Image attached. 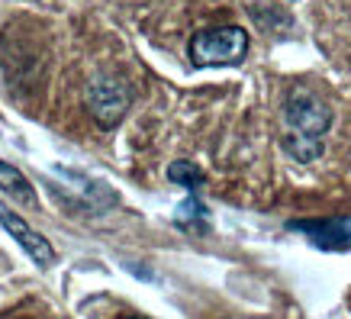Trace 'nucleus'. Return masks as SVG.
Segmentation results:
<instances>
[{
	"instance_id": "nucleus-1",
	"label": "nucleus",
	"mask_w": 351,
	"mask_h": 319,
	"mask_svg": "<svg viewBox=\"0 0 351 319\" xmlns=\"http://www.w3.org/2000/svg\"><path fill=\"white\" fill-rule=\"evenodd\" d=\"M284 123H287V136H284V149L290 158L313 161L322 152V136L332 126V110L322 104L316 94L309 91H293L284 104Z\"/></svg>"
},
{
	"instance_id": "nucleus-4",
	"label": "nucleus",
	"mask_w": 351,
	"mask_h": 319,
	"mask_svg": "<svg viewBox=\"0 0 351 319\" xmlns=\"http://www.w3.org/2000/svg\"><path fill=\"white\" fill-rule=\"evenodd\" d=\"M290 233H300L322 252H351V216H326V220H290Z\"/></svg>"
},
{
	"instance_id": "nucleus-8",
	"label": "nucleus",
	"mask_w": 351,
	"mask_h": 319,
	"mask_svg": "<svg viewBox=\"0 0 351 319\" xmlns=\"http://www.w3.org/2000/svg\"><path fill=\"white\" fill-rule=\"evenodd\" d=\"M168 178L174 184H184L187 187V193H197L203 184V174L197 171V165H191V161H174L168 168Z\"/></svg>"
},
{
	"instance_id": "nucleus-5",
	"label": "nucleus",
	"mask_w": 351,
	"mask_h": 319,
	"mask_svg": "<svg viewBox=\"0 0 351 319\" xmlns=\"http://www.w3.org/2000/svg\"><path fill=\"white\" fill-rule=\"evenodd\" d=\"M0 226H3L13 239H16V245H20L23 252H26V255H29L39 268L55 265V248L49 245V239L36 233V229H32L26 220H20L13 210H7L3 203H0Z\"/></svg>"
},
{
	"instance_id": "nucleus-2",
	"label": "nucleus",
	"mask_w": 351,
	"mask_h": 319,
	"mask_svg": "<svg viewBox=\"0 0 351 319\" xmlns=\"http://www.w3.org/2000/svg\"><path fill=\"white\" fill-rule=\"evenodd\" d=\"M193 68H229L242 64L248 55V32L242 26H210L193 32L187 45Z\"/></svg>"
},
{
	"instance_id": "nucleus-7",
	"label": "nucleus",
	"mask_w": 351,
	"mask_h": 319,
	"mask_svg": "<svg viewBox=\"0 0 351 319\" xmlns=\"http://www.w3.org/2000/svg\"><path fill=\"white\" fill-rule=\"evenodd\" d=\"M174 220L181 229H191V233H206V220H210V213L203 206L200 193H187V200L181 203V210L174 213Z\"/></svg>"
},
{
	"instance_id": "nucleus-6",
	"label": "nucleus",
	"mask_w": 351,
	"mask_h": 319,
	"mask_svg": "<svg viewBox=\"0 0 351 319\" xmlns=\"http://www.w3.org/2000/svg\"><path fill=\"white\" fill-rule=\"evenodd\" d=\"M0 191L16 197L20 203L26 206H36V191H32V184L26 181V174L20 168H13L7 161H0Z\"/></svg>"
},
{
	"instance_id": "nucleus-3",
	"label": "nucleus",
	"mask_w": 351,
	"mask_h": 319,
	"mask_svg": "<svg viewBox=\"0 0 351 319\" xmlns=\"http://www.w3.org/2000/svg\"><path fill=\"white\" fill-rule=\"evenodd\" d=\"M129 100H132L129 87L113 75H100L94 84L87 87V106L94 113L97 126H104V129H113L119 119L126 117Z\"/></svg>"
},
{
	"instance_id": "nucleus-9",
	"label": "nucleus",
	"mask_w": 351,
	"mask_h": 319,
	"mask_svg": "<svg viewBox=\"0 0 351 319\" xmlns=\"http://www.w3.org/2000/svg\"><path fill=\"white\" fill-rule=\"evenodd\" d=\"M126 319H138V316H126Z\"/></svg>"
}]
</instances>
